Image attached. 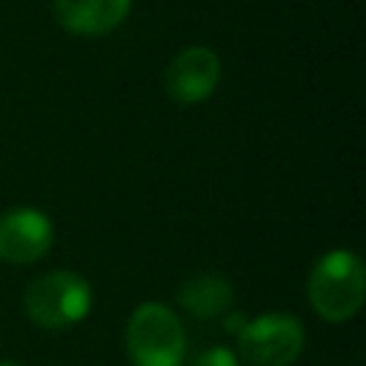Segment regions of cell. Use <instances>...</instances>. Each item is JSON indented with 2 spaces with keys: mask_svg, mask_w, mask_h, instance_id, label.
Here are the masks:
<instances>
[{
  "mask_svg": "<svg viewBox=\"0 0 366 366\" xmlns=\"http://www.w3.org/2000/svg\"><path fill=\"white\" fill-rule=\"evenodd\" d=\"M309 303L326 323H346L363 306L366 274L363 260L349 249H332L315 260L309 272Z\"/></svg>",
  "mask_w": 366,
  "mask_h": 366,
  "instance_id": "6da1fadb",
  "label": "cell"
},
{
  "mask_svg": "<svg viewBox=\"0 0 366 366\" xmlns=\"http://www.w3.org/2000/svg\"><path fill=\"white\" fill-rule=\"evenodd\" d=\"M0 366H20V363H14V360H0Z\"/></svg>",
  "mask_w": 366,
  "mask_h": 366,
  "instance_id": "8fae6325",
  "label": "cell"
},
{
  "mask_svg": "<svg viewBox=\"0 0 366 366\" xmlns=\"http://www.w3.org/2000/svg\"><path fill=\"white\" fill-rule=\"evenodd\" d=\"M23 309L40 329H69L92 309V286L77 272L54 269L26 286Z\"/></svg>",
  "mask_w": 366,
  "mask_h": 366,
  "instance_id": "7a4b0ae2",
  "label": "cell"
},
{
  "mask_svg": "<svg viewBox=\"0 0 366 366\" xmlns=\"http://www.w3.org/2000/svg\"><path fill=\"white\" fill-rule=\"evenodd\" d=\"M232 283L217 272H197L189 274L177 286V303L197 320H212L229 312L232 306Z\"/></svg>",
  "mask_w": 366,
  "mask_h": 366,
  "instance_id": "ba28073f",
  "label": "cell"
},
{
  "mask_svg": "<svg viewBox=\"0 0 366 366\" xmlns=\"http://www.w3.org/2000/svg\"><path fill=\"white\" fill-rule=\"evenodd\" d=\"M306 343L303 323L289 312H266L252 320L237 335V349L252 366H292Z\"/></svg>",
  "mask_w": 366,
  "mask_h": 366,
  "instance_id": "277c9868",
  "label": "cell"
},
{
  "mask_svg": "<svg viewBox=\"0 0 366 366\" xmlns=\"http://www.w3.org/2000/svg\"><path fill=\"white\" fill-rule=\"evenodd\" d=\"M126 352L134 366H180L186 355L180 317L163 303H140L126 323Z\"/></svg>",
  "mask_w": 366,
  "mask_h": 366,
  "instance_id": "3957f363",
  "label": "cell"
},
{
  "mask_svg": "<svg viewBox=\"0 0 366 366\" xmlns=\"http://www.w3.org/2000/svg\"><path fill=\"white\" fill-rule=\"evenodd\" d=\"M51 240L54 229L43 212L17 206L0 214V260L11 266L37 263L51 249Z\"/></svg>",
  "mask_w": 366,
  "mask_h": 366,
  "instance_id": "8992f818",
  "label": "cell"
},
{
  "mask_svg": "<svg viewBox=\"0 0 366 366\" xmlns=\"http://www.w3.org/2000/svg\"><path fill=\"white\" fill-rule=\"evenodd\" d=\"M246 320H249V317H246L243 312H229V315H226V323H223V326H226V332H232V335L237 337V335H240V329L246 326Z\"/></svg>",
  "mask_w": 366,
  "mask_h": 366,
  "instance_id": "30bf717a",
  "label": "cell"
},
{
  "mask_svg": "<svg viewBox=\"0 0 366 366\" xmlns=\"http://www.w3.org/2000/svg\"><path fill=\"white\" fill-rule=\"evenodd\" d=\"M192 366H240L237 363V355L226 346H214V349H206L203 355H197V360Z\"/></svg>",
  "mask_w": 366,
  "mask_h": 366,
  "instance_id": "9c48e42d",
  "label": "cell"
},
{
  "mask_svg": "<svg viewBox=\"0 0 366 366\" xmlns=\"http://www.w3.org/2000/svg\"><path fill=\"white\" fill-rule=\"evenodd\" d=\"M57 23L80 37H100L114 31L129 9L132 0H51Z\"/></svg>",
  "mask_w": 366,
  "mask_h": 366,
  "instance_id": "52a82bcc",
  "label": "cell"
},
{
  "mask_svg": "<svg viewBox=\"0 0 366 366\" xmlns=\"http://www.w3.org/2000/svg\"><path fill=\"white\" fill-rule=\"evenodd\" d=\"M217 83H220V57L209 46H189L177 51L163 74L166 94L183 106L203 103L206 97L214 94Z\"/></svg>",
  "mask_w": 366,
  "mask_h": 366,
  "instance_id": "5b68a950",
  "label": "cell"
}]
</instances>
